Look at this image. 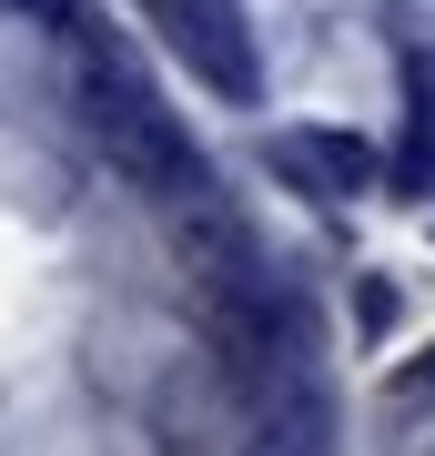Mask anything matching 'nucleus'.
<instances>
[{
    "label": "nucleus",
    "mask_w": 435,
    "mask_h": 456,
    "mask_svg": "<svg viewBox=\"0 0 435 456\" xmlns=\"http://www.w3.org/2000/svg\"><path fill=\"white\" fill-rule=\"evenodd\" d=\"M263 163H274L294 193H314V203H355L365 183H375V152L355 142V132H324V122H294L263 142Z\"/></svg>",
    "instance_id": "f257e3e1"
},
{
    "label": "nucleus",
    "mask_w": 435,
    "mask_h": 456,
    "mask_svg": "<svg viewBox=\"0 0 435 456\" xmlns=\"http://www.w3.org/2000/svg\"><path fill=\"white\" fill-rule=\"evenodd\" d=\"M152 11H162L173 51L203 71L213 92H254V51H243V20H233V0H152Z\"/></svg>",
    "instance_id": "f03ea898"
}]
</instances>
